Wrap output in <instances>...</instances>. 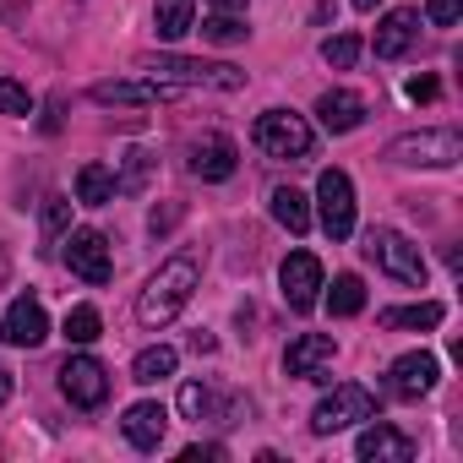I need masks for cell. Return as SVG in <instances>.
<instances>
[{
  "label": "cell",
  "instance_id": "4fadbf2b",
  "mask_svg": "<svg viewBox=\"0 0 463 463\" xmlns=\"http://www.w3.org/2000/svg\"><path fill=\"white\" fill-rule=\"evenodd\" d=\"M436 376H441V365H436V354H425V349H414V354H398L392 365H387V387H392V398H425L430 387H436Z\"/></svg>",
  "mask_w": 463,
  "mask_h": 463
},
{
  "label": "cell",
  "instance_id": "ba28073f",
  "mask_svg": "<svg viewBox=\"0 0 463 463\" xmlns=\"http://www.w3.org/2000/svg\"><path fill=\"white\" fill-rule=\"evenodd\" d=\"M66 268L82 279V284H109L115 279V257H109V241L99 235V229H77V235L66 241Z\"/></svg>",
  "mask_w": 463,
  "mask_h": 463
},
{
  "label": "cell",
  "instance_id": "4316f807",
  "mask_svg": "<svg viewBox=\"0 0 463 463\" xmlns=\"http://www.w3.org/2000/svg\"><path fill=\"white\" fill-rule=\"evenodd\" d=\"M202 39H207V44H241V39H246V17H235V12H213V17L202 23Z\"/></svg>",
  "mask_w": 463,
  "mask_h": 463
},
{
  "label": "cell",
  "instance_id": "6da1fadb",
  "mask_svg": "<svg viewBox=\"0 0 463 463\" xmlns=\"http://www.w3.org/2000/svg\"><path fill=\"white\" fill-rule=\"evenodd\" d=\"M196 284H202V257H196V251H175V257L147 279V289H142V300H137V322H142L147 333L169 327V322L185 311V300L196 295Z\"/></svg>",
  "mask_w": 463,
  "mask_h": 463
},
{
  "label": "cell",
  "instance_id": "52a82bcc",
  "mask_svg": "<svg viewBox=\"0 0 463 463\" xmlns=\"http://www.w3.org/2000/svg\"><path fill=\"white\" fill-rule=\"evenodd\" d=\"M147 71L153 77H164V82H202V88H223V93H235V88H246V71L241 66H213V61H180V55H158V61H147Z\"/></svg>",
  "mask_w": 463,
  "mask_h": 463
},
{
  "label": "cell",
  "instance_id": "ac0fdd59",
  "mask_svg": "<svg viewBox=\"0 0 463 463\" xmlns=\"http://www.w3.org/2000/svg\"><path fill=\"white\" fill-rule=\"evenodd\" d=\"M414 39H420V12H409V6L387 12L376 28V61H403L414 50Z\"/></svg>",
  "mask_w": 463,
  "mask_h": 463
},
{
  "label": "cell",
  "instance_id": "3957f363",
  "mask_svg": "<svg viewBox=\"0 0 463 463\" xmlns=\"http://www.w3.org/2000/svg\"><path fill=\"white\" fill-rule=\"evenodd\" d=\"M251 137H257V147H262L268 158H289V164H295V158H311V147H317L306 115H295V109H268Z\"/></svg>",
  "mask_w": 463,
  "mask_h": 463
},
{
  "label": "cell",
  "instance_id": "603a6c76",
  "mask_svg": "<svg viewBox=\"0 0 463 463\" xmlns=\"http://www.w3.org/2000/svg\"><path fill=\"white\" fill-rule=\"evenodd\" d=\"M153 23H158V39H185L196 28V6H191V0H158Z\"/></svg>",
  "mask_w": 463,
  "mask_h": 463
},
{
  "label": "cell",
  "instance_id": "f546056e",
  "mask_svg": "<svg viewBox=\"0 0 463 463\" xmlns=\"http://www.w3.org/2000/svg\"><path fill=\"white\" fill-rule=\"evenodd\" d=\"M66 223H71V202H66V196H50V202H44V251L66 235Z\"/></svg>",
  "mask_w": 463,
  "mask_h": 463
},
{
  "label": "cell",
  "instance_id": "ab89813d",
  "mask_svg": "<svg viewBox=\"0 0 463 463\" xmlns=\"http://www.w3.org/2000/svg\"><path fill=\"white\" fill-rule=\"evenodd\" d=\"M382 6V0H354V12H376Z\"/></svg>",
  "mask_w": 463,
  "mask_h": 463
},
{
  "label": "cell",
  "instance_id": "7402d4cb",
  "mask_svg": "<svg viewBox=\"0 0 463 463\" xmlns=\"http://www.w3.org/2000/svg\"><path fill=\"white\" fill-rule=\"evenodd\" d=\"M441 317H447L441 300H420V306H392V311H382L376 322H382V327H441Z\"/></svg>",
  "mask_w": 463,
  "mask_h": 463
},
{
  "label": "cell",
  "instance_id": "4dcf8cb0",
  "mask_svg": "<svg viewBox=\"0 0 463 463\" xmlns=\"http://www.w3.org/2000/svg\"><path fill=\"white\" fill-rule=\"evenodd\" d=\"M28 109H33L28 88H23V82H12V77H0V115H28Z\"/></svg>",
  "mask_w": 463,
  "mask_h": 463
},
{
  "label": "cell",
  "instance_id": "74e56055",
  "mask_svg": "<svg viewBox=\"0 0 463 463\" xmlns=\"http://www.w3.org/2000/svg\"><path fill=\"white\" fill-rule=\"evenodd\" d=\"M218 12H235V17H246V0H213Z\"/></svg>",
  "mask_w": 463,
  "mask_h": 463
},
{
  "label": "cell",
  "instance_id": "9c48e42d",
  "mask_svg": "<svg viewBox=\"0 0 463 463\" xmlns=\"http://www.w3.org/2000/svg\"><path fill=\"white\" fill-rule=\"evenodd\" d=\"M279 284H284V300H289V311H317V300H322V262L311 257V251H289L284 257V268H279Z\"/></svg>",
  "mask_w": 463,
  "mask_h": 463
},
{
  "label": "cell",
  "instance_id": "83f0119b",
  "mask_svg": "<svg viewBox=\"0 0 463 463\" xmlns=\"http://www.w3.org/2000/svg\"><path fill=\"white\" fill-rule=\"evenodd\" d=\"M99 333H104V322H99L93 306H71V311H66V338H71V344H93Z\"/></svg>",
  "mask_w": 463,
  "mask_h": 463
},
{
  "label": "cell",
  "instance_id": "ffe728a7",
  "mask_svg": "<svg viewBox=\"0 0 463 463\" xmlns=\"http://www.w3.org/2000/svg\"><path fill=\"white\" fill-rule=\"evenodd\" d=\"M317 115H322V126H327L333 137H344V131H354V126L365 120V99L338 88V93H322V99H317Z\"/></svg>",
  "mask_w": 463,
  "mask_h": 463
},
{
  "label": "cell",
  "instance_id": "d590c367",
  "mask_svg": "<svg viewBox=\"0 0 463 463\" xmlns=\"http://www.w3.org/2000/svg\"><path fill=\"white\" fill-rule=\"evenodd\" d=\"M196 458H223V447H218V441H207V447H185V463H196Z\"/></svg>",
  "mask_w": 463,
  "mask_h": 463
},
{
  "label": "cell",
  "instance_id": "7a4b0ae2",
  "mask_svg": "<svg viewBox=\"0 0 463 463\" xmlns=\"http://www.w3.org/2000/svg\"><path fill=\"white\" fill-rule=\"evenodd\" d=\"M387 279H398V284H409V289H425V257H420V246L409 241V235H398V229H387V223H376V229H365V246H360Z\"/></svg>",
  "mask_w": 463,
  "mask_h": 463
},
{
  "label": "cell",
  "instance_id": "e575fe53",
  "mask_svg": "<svg viewBox=\"0 0 463 463\" xmlns=\"http://www.w3.org/2000/svg\"><path fill=\"white\" fill-rule=\"evenodd\" d=\"M403 93H409L414 104H430V99H436L441 88H436V77H409V88H403Z\"/></svg>",
  "mask_w": 463,
  "mask_h": 463
},
{
  "label": "cell",
  "instance_id": "f1b7e54d",
  "mask_svg": "<svg viewBox=\"0 0 463 463\" xmlns=\"http://www.w3.org/2000/svg\"><path fill=\"white\" fill-rule=\"evenodd\" d=\"M322 61H327L333 71H349V66L360 61V39H354V33H338V39H327V44H322Z\"/></svg>",
  "mask_w": 463,
  "mask_h": 463
},
{
  "label": "cell",
  "instance_id": "5bb4252c",
  "mask_svg": "<svg viewBox=\"0 0 463 463\" xmlns=\"http://www.w3.org/2000/svg\"><path fill=\"white\" fill-rule=\"evenodd\" d=\"M180 414L196 420V425H202V420H207V425H241V414H251V403H241V398H235V403H218L213 387L185 382V387H180Z\"/></svg>",
  "mask_w": 463,
  "mask_h": 463
},
{
  "label": "cell",
  "instance_id": "30bf717a",
  "mask_svg": "<svg viewBox=\"0 0 463 463\" xmlns=\"http://www.w3.org/2000/svg\"><path fill=\"white\" fill-rule=\"evenodd\" d=\"M61 392L77 403V409H99L109 398V371L93 360V354H71L61 365Z\"/></svg>",
  "mask_w": 463,
  "mask_h": 463
},
{
  "label": "cell",
  "instance_id": "277c9868",
  "mask_svg": "<svg viewBox=\"0 0 463 463\" xmlns=\"http://www.w3.org/2000/svg\"><path fill=\"white\" fill-rule=\"evenodd\" d=\"M371 414H376V392L360 387V382H344V387H333V392L311 409V430H317V436H333V430H344V425H354V420H371Z\"/></svg>",
  "mask_w": 463,
  "mask_h": 463
},
{
  "label": "cell",
  "instance_id": "7c38bea8",
  "mask_svg": "<svg viewBox=\"0 0 463 463\" xmlns=\"http://www.w3.org/2000/svg\"><path fill=\"white\" fill-rule=\"evenodd\" d=\"M338 344L327 333H300L289 349H284V371L300 376V382H327V365H333Z\"/></svg>",
  "mask_w": 463,
  "mask_h": 463
},
{
  "label": "cell",
  "instance_id": "8fae6325",
  "mask_svg": "<svg viewBox=\"0 0 463 463\" xmlns=\"http://www.w3.org/2000/svg\"><path fill=\"white\" fill-rule=\"evenodd\" d=\"M0 338H6L12 349H39V344L50 338V317H44V306H39L33 295H17L12 311L0 317Z\"/></svg>",
  "mask_w": 463,
  "mask_h": 463
},
{
  "label": "cell",
  "instance_id": "1f68e13d",
  "mask_svg": "<svg viewBox=\"0 0 463 463\" xmlns=\"http://www.w3.org/2000/svg\"><path fill=\"white\" fill-rule=\"evenodd\" d=\"M147 175H153V158L147 153H126V175L115 180V191H142Z\"/></svg>",
  "mask_w": 463,
  "mask_h": 463
},
{
  "label": "cell",
  "instance_id": "484cf974",
  "mask_svg": "<svg viewBox=\"0 0 463 463\" xmlns=\"http://www.w3.org/2000/svg\"><path fill=\"white\" fill-rule=\"evenodd\" d=\"M327 306H333V317H360V311H365V284H360L354 273H338Z\"/></svg>",
  "mask_w": 463,
  "mask_h": 463
},
{
  "label": "cell",
  "instance_id": "d6a6232c",
  "mask_svg": "<svg viewBox=\"0 0 463 463\" xmlns=\"http://www.w3.org/2000/svg\"><path fill=\"white\" fill-rule=\"evenodd\" d=\"M458 12H463V0H430V6H425V23L452 28V23H458Z\"/></svg>",
  "mask_w": 463,
  "mask_h": 463
},
{
  "label": "cell",
  "instance_id": "cb8c5ba5",
  "mask_svg": "<svg viewBox=\"0 0 463 463\" xmlns=\"http://www.w3.org/2000/svg\"><path fill=\"white\" fill-rule=\"evenodd\" d=\"M273 218L289 229V235H306V229H311V207H306V196L295 185H279L273 191Z\"/></svg>",
  "mask_w": 463,
  "mask_h": 463
},
{
  "label": "cell",
  "instance_id": "f35d334b",
  "mask_svg": "<svg viewBox=\"0 0 463 463\" xmlns=\"http://www.w3.org/2000/svg\"><path fill=\"white\" fill-rule=\"evenodd\" d=\"M6 398H12V371L0 365V403H6Z\"/></svg>",
  "mask_w": 463,
  "mask_h": 463
},
{
  "label": "cell",
  "instance_id": "d6986e66",
  "mask_svg": "<svg viewBox=\"0 0 463 463\" xmlns=\"http://www.w3.org/2000/svg\"><path fill=\"white\" fill-rule=\"evenodd\" d=\"M120 430H126V441L131 447H142V452H153L158 441H164V430H169V409L164 403H131L126 409V420H120Z\"/></svg>",
  "mask_w": 463,
  "mask_h": 463
},
{
  "label": "cell",
  "instance_id": "2e32d148",
  "mask_svg": "<svg viewBox=\"0 0 463 463\" xmlns=\"http://www.w3.org/2000/svg\"><path fill=\"white\" fill-rule=\"evenodd\" d=\"M93 99L99 104H175V99H185V88L164 82V77H153V82H93Z\"/></svg>",
  "mask_w": 463,
  "mask_h": 463
},
{
  "label": "cell",
  "instance_id": "5b68a950",
  "mask_svg": "<svg viewBox=\"0 0 463 463\" xmlns=\"http://www.w3.org/2000/svg\"><path fill=\"white\" fill-rule=\"evenodd\" d=\"M392 164H425V169H447L463 158V137L447 126V131H414V137H398L387 147Z\"/></svg>",
  "mask_w": 463,
  "mask_h": 463
},
{
  "label": "cell",
  "instance_id": "d4e9b609",
  "mask_svg": "<svg viewBox=\"0 0 463 463\" xmlns=\"http://www.w3.org/2000/svg\"><path fill=\"white\" fill-rule=\"evenodd\" d=\"M175 349L169 344H153V349H142L137 354V365H131V382H142V387H153V382H164V376H175Z\"/></svg>",
  "mask_w": 463,
  "mask_h": 463
},
{
  "label": "cell",
  "instance_id": "836d02e7",
  "mask_svg": "<svg viewBox=\"0 0 463 463\" xmlns=\"http://www.w3.org/2000/svg\"><path fill=\"white\" fill-rule=\"evenodd\" d=\"M180 213H185L180 202H169V207H153V218H147V229H153V235H169V229L180 223Z\"/></svg>",
  "mask_w": 463,
  "mask_h": 463
},
{
  "label": "cell",
  "instance_id": "e0dca14e",
  "mask_svg": "<svg viewBox=\"0 0 463 463\" xmlns=\"http://www.w3.org/2000/svg\"><path fill=\"white\" fill-rule=\"evenodd\" d=\"M354 452H360L365 463H409V458H414V441H409L403 430H392L387 420H376V414H371V425L360 430Z\"/></svg>",
  "mask_w": 463,
  "mask_h": 463
},
{
  "label": "cell",
  "instance_id": "8992f818",
  "mask_svg": "<svg viewBox=\"0 0 463 463\" xmlns=\"http://www.w3.org/2000/svg\"><path fill=\"white\" fill-rule=\"evenodd\" d=\"M317 207H322L327 241H349L354 235V185H349L344 169H322L317 175Z\"/></svg>",
  "mask_w": 463,
  "mask_h": 463
},
{
  "label": "cell",
  "instance_id": "9a60e30c",
  "mask_svg": "<svg viewBox=\"0 0 463 463\" xmlns=\"http://www.w3.org/2000/svg\"><path fill=\"white\" fill-rule=\"evenodd\" d=\"M235 169H241V153H235V142H229V137L207 131V137L191 142V175L196 180H229Z\"/></svg>",
  "mask_w": 463,
  "mask_h": 463
},
{
  "label": "cell",
  "instance_id": "8d00e7d4",
  "mask_svg": "<svg viewBox=\"0 0 463 463\" xmlns=\"http://www.w3.org/2000/svg\"><path fill=\"white\" fill-rule=\"evenodd\" d=\"M191 349H196V354H213V349H218V338H213V333H191Z\"/></svg>",
  "mask_w": 463,
  "mask_h": 463
},
{
  "label": "cell",
  "instance_id": "44dd1931",
  "mask_svg": "<svg viewBox=\"0 0 463 463\" xmlns=\"http://www.w3.org/2000/svg\"><path fill=\"white\" fill-rule=\"evenodd\" d=\"M77 202H82V207L115 202V175H109L104 164H82V169H77Z\"/></svg>",
  "mask_w": 463,
  "mask_h": 463
}]
</instances>
